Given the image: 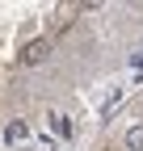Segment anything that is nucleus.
Here are the masks:
<instances>
[{
	"label": "nucleus",
	"mask_w": 143,
	"mask_h": 151,
	"mask_svg": "<svg viewBox=\"0 0 143 151\" xmlns=\"http://www.w3.org/2000/svg\"><path fill=\"white\" fill-rule=\"evenodd\" d=\"M38 59H46V42H30L25 46V63H38Z\"/></svg>",
	"instance_id": "obj_1"
}]
</instances>
